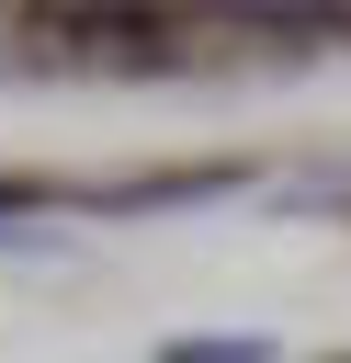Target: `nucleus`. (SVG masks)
Segmentation results:
<instances>
[{
	"label": "nucleus",
	"mask_w": 351,
	"mask_h": 363,
	"mask_svg": "<svg viewBox=\"0 0 351 363\" xmlns=\"http://www.w3.org/2000/svg\"><path fill=\"white\" fill-rule=\"evenodd\" d=\"M170 363H272L260 340H170Z\"/></svg>",
	"instance_id": "1"
}]
</instances>
